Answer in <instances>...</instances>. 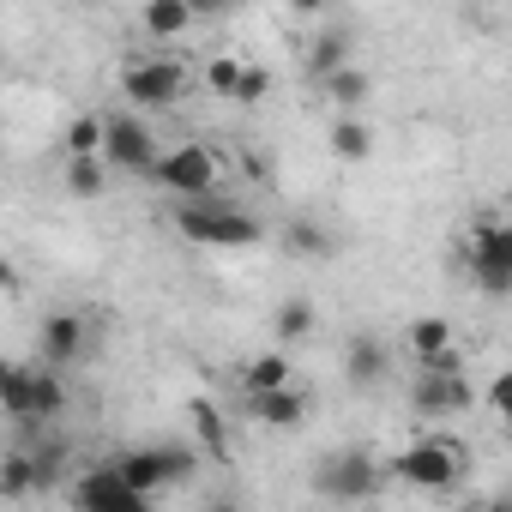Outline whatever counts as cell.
Here are the masks:
<instances>
[{"label":"cell","mask_w":512,"mask_h":512,"mask_svg":"<svg viewBox=\"0 0 512 512\" xmlns=\"http://www.w3.org/2000/svg\"><path fill=\"white\" fill-rule=\"evenodd\" d=\"M175 229L199 247H253V241H266V223L229 205L223 193H205V199H181L175 205Z\"/></svg>","instance_id":"obj_2"},{"label":"cell","mask_w":512,"mask_h":512,"mask_svg":"<svg viewBox=\"0 0 512 512\" xmlns=\"http://www.w3.org/2000/svg\"><path fill=\"white\" fill-rule=\"evenodd\" d=\"M37 350H43V368H49V374L79 368L85 350H91V326H85L79 314H49V320L37 326Z\"/></svg>","instance_id":"obj_12"},{"label":"cell","mask_w":512,"mask_h":512,"mask_svg":"<svg viewBox=\"0 0 512 512\" xmlns=\"http://www.w3.org/2000/svg\"><path fill=\"white\" fill-rule=\"evenodd\" d=\"M404 344H410V356H416V362H428V356L452 350V344H458V332H452V320H440V314H422V320H410Z\"/></svg>","instance_id":"obj_21"},{"label":"cell","mask_w":512,"mask_h":512,"mask_svg":"<svg viewBox=\"0 0 512 512\" xmlns=\"http://www.w3.org/2000/svg\"><path fill=\"white\" fill-rule=\"evenodd\" d=\"M37 482H31V458L13 446V452H0V500H31Z\"/></svg>","instance_id":"obj_24"},{"label":"cell","mask_w":512,"mask_h":512,"mask_svg":"<svg viewBox=\"0 0 512 512\" xmlns=\"http://www.w3.org/2000/svg\"><path fill=\"white\" fill-rule=\"evenodd\" d=\"M103 187H109V169H103L97 157L67 163V193H79V199H103Z\"/></svg>","instance_id":"obj_26"},{"label":"cell","mask_w":512,"mask_h":512,"mask_svg":"<svg viewBox=\"0 0 512 512\" xmlns=\"http://www.w3.org/2000/svg\"><path fill=\"white\" fill-rule=\"evenodd\" d=\"M235 79H241V61H229V55H217V61L205 67V85H211L217 97H235Z\"/></svg>","instance_id":"obj_29"},{"label":"cell","mask_w":512,"mask_h":512,"mask_svg":"<svg viewBox=\"0 0 512 512\" xmlns=\"http://www.w3.org/2000/svg\"><path fill=\"white\" fill-rule=\"evenodd\" d=\"M506 392H512V380H506V374H494V380H488V404H494V410H506Z\"/></svg>","instance_id":"obj_31"},{"label":"cell","mask_w":512,"mask_h":512,"mask_svg":"<svg viewBox=\"0 0 512 512\" xmlns=\"http://www.w3.org/2000/svg\"><path fill=\"white\" fill-rule=\"evenodd\" d=\"M308 392L302 386H278V392H260V398H247V416L260 422V428H272V434H290V428H302L308 422Z\"/></svg>","instance_id":"obj_14"},{"label":"cell","mask_w":512,"mask_h":512,"mask_svg":"<svg viewBox=\"0 0 512 512\" xmlns=\"http://www.w3.org/2000/svg\"><path fill=\"white\" fill-rule=\"evenodd\" d=\"M19 452L31 458V482H37V494H49V488H61V482H67V440L37 434V440H25Z\"/></svg>","instance_id":"obj_15"},{"label":"cell","mask_w":512,"mask_h":512,"mask_svg":"<svg viewBox=\"0 0 512 512\" xmlns=\"http://www.w3.org/2000/svg\"><path fill=\"white\" fill-rule=\"evenodd\" d=\"M302 61H308V79H314V85L332 79V73H344V67H350V31H314Z\"/></svg>","instance_id":"obj_16"},{"label":"cell","mask_w":512,"mask_h":512,"mask_svg":"<svg viewBox=\"0 0 512 512\" xmlns=\"http://www.w3.org/2000/svg\"><path fill=\"white\" fill-rule=\"evenodd\" d=\"M193 428H199V440H205V452H211V458H229V440H223V422H217V410H211L205 398L193 404Z\"/></svg>","instance_id":"obj_27"},{"label":"cell","mask_w":512,"mask_h":512,"mask_svg":"<svg viewBox=\"0 0 512 512\" xmlns=\"http://www.w3.org/2000/svg\"><path fill=\"white\" fill-rule=\"evenodd\" d=\"M392 476H398L404 488L446 494V488H458V476H464V458H458V446H446V440H416V446H404V452H398Z\"/></svg>","instance_id":"obj_8"},{"label":"cell","mask_w":512,"mask_h":512,"mask_svg":"<svg viewBox=\"0 0 512 512\" xmlns=\"http://www.w3.org/2000/svg\"><path fill=\"white\" fill-rule=\"evenodd\" d=\"M145 181H157L163 193H175V205L181 199H205V193H217V157L205 145H169V151H157V163H151Z\"/></svg>","instance_id":"obj_7"},{"label":"cell","mask_w":512,"mask_h":512,"mask_svg":"<svg viewBox=\"0 0 512 512\" xmlns=\"http://www.w3.org/2000/svg\"><path fill=\"white\" fill-rule=\"evenodd\" d=\"M157 133L139 121V115H109L103 121V151H97V163L103 169H121V175H151V163H157Z\"/></svg>","instance_id":"obj_9"},{"label":"cell","mask_w":512,"mask_h":512,"mask_svg":"<svg viewBox=\"0 0 512 512\" xmlns=\"http://www.w3.org/2000/svg\"><path fill=\"white\" fill-rule=\"evenodd\" d=\"M67 163H79V157H97L103 151V115H79L73 127H67Z\"/></svg>","instance_id":"obj_25"},{"label":"cell","mask_w":512,"mask_h":512,"mask_svg":"<svg viewBox=\"0 0 512 512\" xmlns=\"http://www.w3.org/2000/svg\"><path fill=\"white\" fill-rule=\"evenodd\" d=\"M278 386H296V380H290V356H284V350H266V356H253V362L241 368V392H247V398L278 392Z\"/></svg>","instance_id":"obj_18"},{"label":"cell","mask_w":512,"mask_h":512,"mask_svg":"<svg viewBox=\"0 0 512 512\" xmlns=\"http://www.w3.org/2000/svg\"><path fill=\"white\" fill-rule=\"evenodd\" d=\"M380 482H386V464L368 446H338V452L314 458V494L332 506H362L380 494Z\"/></svg>","instance_id":"obj_5"},{"label":"cell","mask_w":512,"mask_h":512,"mask_svg":"<svg viewBox=\"0 0 512 512\" xmlns=\"http://www.w3.org/2000/svg\"><path fill=\"white\" fill-rule=\"evenodd\" d=\"M193 19H199V13L187 7V0H151V7H139V25H145L151 37H163V43H169V37H187Z\"/></svg>","instance_id":"obj_19"},{"label":"cell","mask_w":512,"mask_h":512,"mask_svg":"<svg viewBox=\"0 0 512 512\" xmlns=\"http://www.w3.org/2000/svg\"><path fill=\"white\" fill-rule=\"evenodd\" d=\"M266 97H272V73H266V67H241L229 103H247V109H253V103H266Z\"/></svg>","instance_id":"obj_28"},{"label":"cell","mask_w":512,"mask_h":512,"mask_svg":"<svg viewBox=\"0 0 512 512\" xmlns=\"http://www.w3.org/2000/svg\"><path fill=\"white\" fill-rule=\"evenodd\" d=\"M386 374H392V350H386V338L356 332V338L344 344V380H350L356 392H374Z\"/></svg>","instance_id":"obj_13"},{"label":"cell","mask_w":512,"mask_h":512,"mask_svg":"<svg viewBox=\"0 0 512 512\" xmlns=\"http://www.w3.org/2000/svg\"><path fill=\"white\" fill-rule=\"evenodd\" d=\"M284 247L296 253V260H320V253H332V235H326V223L296 217V223H284Z\"/></svg>","instance_id":"obj_23"},{"label":"cell","mask_w":512,"mask_h":512,"mask_svg":"<svg viewBox=\"0 0 512 512\" xmlns=\"http://www.w3.org/2000/svg\"><path fill=\"white\" fill-rule=\"evenodd\" d=\"M314 332H320V314H314L308 296H290V302L278 308V320H272V338H278V344H308Z\"/></svg>","instance_id":"obj_20"},{"label":"cell","mask_w":512,"mask_h":512,"mask_svg":"<svg viewBox=\"0 0 512 512\" xmlns=\"http://www.w3.org/2000/svg\"><path fill=\"white\" fill-rule=\"evenodd\" d=\"M67 500H73V512H157L145 494H133L115 476V464H91V470L67 476Z\"/></svg>","instance_id":"obj_10"},{"label":"cell","mask_w":512,"mask_h":512,"mask_svg":"<svg viewBox=\"0 0 512 512\" xmlns=\"http://www.w3.org/2000/svg\"><path fill=\"white\" fill-rule=\"evenodd\" d=\"M0 410L19 422V446L49 434V422L67 410V380L31 362H0Z\"/></svg>","instance_id":"obj_1"},{"label":"cell","mask_w":512,"mask_h":512,"mask_svg":"<svg viewBox=\"0 0 512 512\" xmlns=\"http://www.w3.org/2000/svg\"><path fill=\"white\" fill-rule=\"evenodd\" d=\"M482 512H512V506H506V500H494V506H482Z\"/></svg>","instance_id":"obj_33"},{"label":"cell","mask_w":512,"mask_h":512,"mask_svg":"<svg viewBox=\"0 0 512 512\" xmlns=\"http://www.w3.org/2000/svg\"><path fill=\"white\" fill-rule=\"evenodd\" d=\"M458 260H464V272L476 278V290H482L488 302L512 296V229H506L500 217H476V223L458 235Z\"/></svg>","instance_id":"obj_3"},{"label":"cell","mask_w":512,"mask_h":512,"mask_svg":"<svg viewBox=\"0 0 512 512\" xmlns=\"http://www.w3.org/2000/svg\"><path fill=\"white\" fill-rule=\"evenodd\" d=\"M470 404H476V386H470V374H416V386H410V410H416L422 422L464 416Z\"/></svg>","instance_id":"obj_11"},{"label":"cell","mask_w":512,"mask_h":512,"mask_svg":"<svg viewBox=\"0 0 512 512\" xmlns=\"http://www.w3.org/2000/svg\"><path fill=\"white\" fill-rule=\"evenodd\" d=\"M332 151H338L344 163H368V157H374V127H368L362 115H338V121H332Z\"/></svg>","instance_id":"obj_22"},{"label":"cell","mask_w":512,"mask_h":512,"mask_svg":"<svg viewBox=\"0 0 512 512\" xmlns=\"http://www.w3.org/2000/svg\"><path fill=\"white\" fill-rule=\"evenodd\" d=\"M121 97L133 109H175L187 97V67L169 55H139L121 67Z\"/></svg>","instance_id":"obj_6"},{"label":"cell","mask_w":512,"mask_h":512,"mask_svg":"<svg viewBox=\"0 0 512 512\" xmlns=\"http://www.w3.org/2000/svg\"><path fill=\"white\" fill-rule=\"evenodd\" d=\"M199 512H241V500H235V494H211Z\"/></svg>","instance_id":"obj_32"},{"label":"cell","mask_w":512,"mask_h":512,"mask_svg":"<svg viewBox=\"0 0 512 512\" xmlns=\"http://www.w3.org/2000/svg\"><path fill=\"white\" fill-rule=\"evenodd\" d=\"M320 97H326L338 115H362V109H368V97H374V79H368L362 67H344V73L320 79Z\"/></svg>","instance_id":"obj_17"},{"label":"cell","mask_w":512,"mask_h":512,"mask_svg":"<svg viewBox=\"0 0 512 512\" xmlns=\"http://www.w3.org/2000/svg\"><path fill=\"white\" fill-rule=\"evenodd\" d=\"M416 374H464V344H452V350H440V356L416 362Z\"/></svg>","instance_id":"obj_30"},{"label":"cell","mask_w":512,"mask_h":512,"mask_svg":"<svg viewBox=\"0 0 512 512\" xmlns=\"http://www.w3.org/2000/svg\"><path fill=\"white\" fill-rule=\"evenodd\" d=\"M193 470H199V452H193L187 440L133 446V452H121V458H115V476H121L133 494H145V500H157L163 488H181V482H193Z\"/></svg>","instance_id":"obj_4"}]
</instances>
